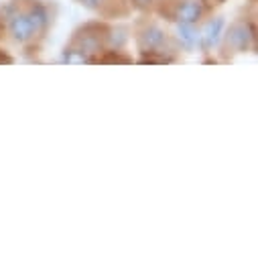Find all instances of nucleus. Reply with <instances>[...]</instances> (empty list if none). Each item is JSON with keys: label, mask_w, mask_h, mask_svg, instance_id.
I'll list each match as a JSON object with an SVG mask.
<instances>
[{"label": "nucleus", "mask_w": 258, "mask_h": 258, "mask_svg": "<svg viewBox=\"0 0 258 258\" xmlns=\"http://www.w3.org/2000/svg\"><path fill=\"white\" fill-rule=\"evenodd\" d=\"M63 61H68V63H90L88 57L84 53H80L78 49H74V47H68L66 51H63Z\"/></svg>", "instance_id": "obj_11"}, {"label": "nucleus", "mask_w": 258, "mask_h": 258, "mask_svg": "<svg viewBox=\"0 0 258 258\" xmlns=\"http://www.w3.org/2000/svg\"><path fill=\"white\" fill-rule=\"evenodd\" d=\"M220 3H224V0H220Z\"/></svg>", "instance_id": "obj_15"}, {"label": "nucleus", "mask_w": 258, "mask_h": 258, "mask_svg": "<svg viewBox=\"0 0 258 258\" xmlns=\"http://www.w3.org/2000/svg\"><path fill=\"white\" fill-rule=\"evenodd\" d=\"M106 31H108V25H104V23H88L76 31L72 47L78 49L80 53H84L90 61L92 59L90 55L102 51V45L106 43Z\"/></svg>", "instance_id": "obj_1"}, {"label": "nucleus", "mask_w": 258, "mask_h": 258, "mask_svg": "<svg viewBox=\"0 0 258 258\" xmlns=\"http://www.w3.org/2000/svg\"><path fill=\"white\" fill-rule=\"evenodd\" d=\"M92 63H120V66H128V63H133V57H128V55H124L122 51H106L102 57H98V59H92Z\"/></svg>", "instance_id": "obj_9"}, {"label": "nucleus", "mask_w": 258, "mask_h": 258, "mask_svg": "<svg viewBox=\"0 0 258 258\" xmlns=\"http://www.w3.org/2000/svg\"><path fill=\"white\" fill-rule=\"evenodd\" d=\"M254 39H256V29L252 23L248 21H240V23H234L226 35V43L232 51L236 53H246L252 45H254Z\"/></svg>", "instance_id": "obj_3"}, {"label": "nucleus", "mask_w": 258, "mask_h": 258, "mask_svg": "<svg viewBox=\"0 0 258 258\" xmlns=\"http://www.w3.org/2000/svg\"><path fill=\"white\" fill-rule=\"evenodd\" d=\"M177 37H179V43H181L185 49H193V47L200 43V35L196 33L193 25H187V23H179Z\"/></svg>", "instance_id": "obj_7"}, {"label": "nucleus", "mask_w": 258, "mask_h": 258, "mask_svg": "<svg viewBox=\"0 0 258 258\" xmlns=\"http://www.w3.org/2000/svg\"><path fill=\"white\" fill-rule=\"evenodd\" d=\"M0 63H7V66H11V63H13V57H9L7 53L0 51Z\"/></svg>", "instance_id": "obj_14"}, {"label": "nucleus", "mask_w": 258, "mask_h": 258, "mask_svg": "<svg viewBox=\"0 0 258 258\" xmlns=\"http://www.w3.org/2000/svg\"><path fill=\"white\" fill-rule=\"evenodd\" d=\"M9 31L13 35L15 41L19 43H29L35 35L43 33L45 27L33 17L31 11H19V13H13L11 19H9Z\"/></svg>", "instance_id": "obj_2"}, {"label": "nucleus", "mask_w": 258, "mask_h": 258, "mask_svg": "<svg viewBox=\"0 0 258 258\" xmlns=\"http://www.w3.org/2000/svg\"><path fill=\"white\" fill-rule=\"evenodd\" d=\"M80 3L86 7V9H92V11H98L106 5V0H80Z\"/></svg>", "instance_id": "obj_13"}, {"label": "nucleus", "mask_w": 258, "mask_h": 258, "mask_svg": "<svg viewBox=\"0 0 258 258\" xmlns=\"http://www.w3.org/2000/svg\"><path fill=\"white\" fill-rule=\"evenodd\" d=\"M204 15V7L198 0H185V3L177 5L175 9V19L179 23H187V25H196Z\"/></svg>", "instance_id": "obj_6"}, {"label": "nucleus", "mask_w": 258, "mask_h": 258, "mask_svg": "<svg viewBox=\"0 0 258 258\" xmlns=\"http://www.w3.org/2000/svg\"><path fill=\"white\" fill-rule=\"evenodd\" d=\"M133 3V7L135 9H139V11H151L153 9V5H155V0H131Z\"/></svg>", "instance_id": "obj_12"}, {"label": "nucleus", "mask_w": 258, "mask_h": 258, "mask_svg": "<svg viewBox=\"0 0 258 258\" xmlns=\"http://www.w3.org/2000/svg\"><path fill=\"white\" fill-rule=\"evenodd\" d=\"M141 63L143 66H153V63H157V66H163V63H173V59L171 57H165V55H159V53H143V57H141Z\"/></svg>", "instance_id": "obj_10"}, {"label": "nucleus", "mask_w": 258, "mask_h": 258, "mask_svg": "<svg viewBox=\"0 0 258 258\" xmlns=\"http://www.w3.org/2000/svg\"><path fill=\"white\" fill-rule=\"evenodd\" d=\"M222 31H224V19H222V17H214V19H210V21L204 25V29H202L200 45H202L206 51L214 49V47L220 43Z\"/></svg>", "instance_id": "obj_5"}, {"label": "nucleus", "mask_w": 258, "mask_h": 258, "mask_svg": "<svg viewBox=\"0 0 258 258\" xmlns=\"http://www.w3.org/2000/svg\"><path fill=\"white\" fill-rule=\"evenodd\" d=\"M106 43L114 49H122L126 43H128V31L124 27H116V29H110L106 31Z\"/></svg>", "instance_id": "obj_8"}, {"label": "nucleus", "mask_w": 258, "mask_h": 258, "mask_svg": "<svg viewBox=\"0 0 258 258\" xmlns=\"http://www.w3.org/2000/svg\"><path fill=\"white\" fill-rule=\"evenodd\" d=\"M137 43H139L141 53H153V51L155 53H163L161 49L167 43V33L159 25L147 23L137 31Z\"/></svg>", "instance_id": "obj_4"}]
</instances>
